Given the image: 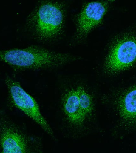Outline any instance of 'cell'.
I'll return each instance as SVG.
<instances>
[{
    "label": "cell",
    "mask_w": 136,
    "mask_h": 153,
    "mask_svg": "<svg viewBox=\"0 0 136 153\" xmlns=\"http://www.w3.org/2000/svg\"><path fill=\"white\" fill-rule=\"evenodd\" d=\"M71 58L69 55L36 46L0 50V61L15 71L57 66L67 63Z\"/></svg>",
    "instance_id": "1"
},
{
    "label": "cell",
    "mask_w": 136,
    "mask_h": 153,
    "mask_svg": "<svg viewBox=\"0 0 136 153\" xmlns=\"http://www.w3.org/2000/svg\"><path fill=\"white\" fill-rule=\"evenodd\" d=\"M64 14L58 3L43 4L29 20V26L41 38L50 39L58 36L63 28Z\"/></svg>",
    "instance_id": "2"
},
{
    "label": "cell",
    "mask_w": 136,
    "mask_h": 153,
    "mask_svg": "<svg viewBox=\"0 0 136 153\" xmlns=\"http://www.w3.org/2000/svg\"><path fill=\"white\" fill-rule=\"evenodd\" d=\"M5 83L8 89V101L12 106L23 112L50 136H53L52 129L42 115L34 98L26 91L20 82L12 78L7 76Z\"/></svg>",
    "instance_id": "3"
},
{
    "label": "cell",
    "mask_w": 136,
    "mask_h": 153,
    "mask_svg": "<svg viewBox=\"0 0 136 153\" xmlns=\"http://www.w3.org/2000/svg\"><path fill=\"white\" fill-rule=\"evenodd\" d=\"M21 128L0 108V153H35Z\"/></svg>",
    "instance_id": "4"
},
{
    "label": "cell",
    "mask_w": 136,
    "mask_h": 153,
    "mask_svg": "<svg viewBox=\"0 0 136 153\" xmlns=\"http://www.w3.org/2000/svg\"><path fill=\"white\" fill-rule=\"evenodd\" d=\"M136 62V38L125 37L113 45L106 62V69L116 72L131 66Z\"/></svg>",
    "instance_id": "5"
},
{
    "label": "cell",
    "mask_w": 136,
    "mask_h": 153,
    "mask_svg": "<svg viewBox=\"0 0 136 153\" xmlns=\"http://www.w3.org/2000/svg\"><path fill=\"white\" fill-rule=\"evenodd\" d=\"M107 9V2H93L85 6L78 19V32L86 35L102 21Z\"/></svg>",
    "instance_id": "6"
},
{
    "label": "cell",
    "mask_w": 136,
    "mask_h": 153,
    "mask_svg": "<svg viewBox=\"0 0 136 153\" xmlns=\"http://www.w3.org/2000/svg\"><path fill=\"white\" fill-rule=\"evenodd\" d=\"M63 109L69 121L76 126L83 124L86 119L80 108L77 89L69 91L63 99Z\"/></svg>",
    "instance_id": "7"
},
{
    "label": "cell",
    "mask_w": 136,
    "mask_h": 153,
    "mask_svg": "<svg viewBox=\"0 0 136 153\" xmlns=\"http://www.w3.org/2000/svg\"><path fill=\"white\" fill-rule=\"evenodd\" d=\"M119 114L124 122L136 123V86L123 94L118 102Z\"/></svg>",
    "instance_id": "8"
},
{
    "label": "cell",
    "mask_w": 136,
    "mask_h": 153,
    "mask_svg": "<svg viewBox=\"0 0 136 153\" xmlns=\"http://www.w3.org/2000/svg\"><path fill=\"white\" fill-rule=\"evenodd\" d=\"M76 89L78 93L80 108L86 118L92 112L94 108L92 98L83 87H78Z\"/></svg>",
    "instance_id": "9"
}]
</instances>
